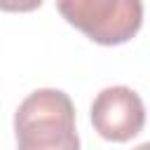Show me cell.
Wrapping results in <instances>:
<instances>
[{"mask_svg": "<svg viewBox=\"0 0 150 150\" xmlns=\"http://www.w3.org/2000/svg\"><path fill=\"white\" fill-rule=\"evenodd\" d=\"M91 124L105 141H131L145 124V105L129 87H105L91 103Z\"/></svg>", "mask_w": 150, "mask_h": 150, "instance_id": "3957f363", "label": "cell"}, {"mask_svg": "<svg viewBox=\"0 0 150 150\" xmlns=\"http://www.w3.org/2000/svg\"><path fill=\"white\" fill-rule=\"evenodd\" d=\"M16 150H80L75 105L61 89L28 94L14 112Z\"/></svg>", "mask_w": 150, "mask_h": 150, "instance_id": "6da1fadb", "label": "cell"}, {"mask_svg": "<svg viewBox=\"0 0 150 150\" xmlns=\"http://www.w3.org/2000/svg\"><path fill=\"white\" fill-rule=\"evenodd\" d=\"M148 148H150V145H148V143H143V145H138L136 150H148Z\"/></svg>", "mask_w": 150, "mask_h": 150, "instance_id": "5b68a950", "label": "cell"}, {"mask_svg": "<svg viewBox=\"0 0 150 150\" xmlns=\"http://www.w3.org/2000/svg\"><path fill=\"white\" fill-rule=\"evenodd\" d=\"M42 5V0H0L2 12H33Z\"/></svg>", "mask_w": 150, "mask_h": 150, "instance_id": "277c9868", "label": "cell"}, {"mask_svg": "<svg viewBox=\"0 0 150 150\" xmlns=\"http://www.w3.org/2000/svg\"><path fill=\"white\" fill-rule=\"evenodd\" d=\"M56 9L70 26L105 47L129 42L143 23L141 0H56Z\"/></svg>", "mask_w": 150, "mask_h": 150, "instance_id": "7a4b0ae2", "label": "cell"}]
</instances>
